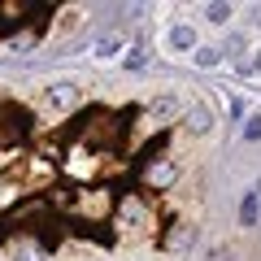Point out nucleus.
Listing matches in <instances>:
<instances>
[{"label":"nucleus","instance_id":"obj_6","mask_svg":"<svg viewBox=\"0 0 261 261\" xmlns=\"http://www.w3.org/2000/svg\"><path fill=\"white\" fill-rule=\"evenodd\" d=\"M187 122H192L196 130H209V126H214V118H209V109H192V118H187Z\"/></svg>","mask_w":261,"mask_h":261},{"label":"nucleus","instance_id":"obj_3","mask_svg":"<svg viewBox=\"0 0 261 261\" xmlns=\"http://www.w3.org/2000/svg\"><path fill=\"white\" fill-rule=\"evenodd\" d=\"M240 222L248 226V222H257V192L252 196H244V205H240Z\"/></svg>","mask_w":261,"mask_h":261},{"label":"nucleus","instance_id":"obj_2","mask_svg":"<svg viewBox=\"0 0 261 261\" xmlns=\"http://www.w3.org/2000/svg\"><path fill=\"white\" fill-rule=\"evenodd\" d=\"M170 44H174V48H192L196 44V31L192 27H174V31H170Z\"/></svg>","mask_w":261,"mask_h":261},{"label":"nucleus","instance_id":"obj_8","mask_svg":"<svg viewBox=\"0 0 261 261\" xmlns=\"http://www.w3.org/2000/svg\"><path fill=\"white\" fill-rule=\"evenodd\" d=\"M196 65H218V48H196Z\"/></svg>","mask_w":261,"mask_h":261},{"label":"nucleus","instance_id":"obj_5","mask_svg":"<svg viewBox=\"0 0 261 261\" xmlns=\"http://www.w3.org/2000/svg\"><path fill=\"white\" fill-rule=\"evenodd\" d=\"M122 65H126V70H144V48H140V44L126 48V61H122Z\"/></svg>","mask_w":261,"mask_h":261},{"label":"nucleus","instance_id":"obj_4","mask_svg":"<svg viewBox=\"0 0 261 261\" xmlns=\"http://www.w3.org/2000/svg\"><path fill=\"white\" fill-rule=\"evenodd\" d=\"M231 13H235L231 5H209V9H205V18H209V22H231Z\"/></svg>","mask_w":261,"mask_h":261},{"label":"nucleus","instance_id":"obj_1","mask_svg":"<svg viewBox=\"0 0 261 261\" xmlns=\"http://www.w3.org/2000/svg\"><path fill=\"white\" fill-rule=\"evenodd\" d=\"M48 105H53V109H74V105H79V92H74L70 83L48 87Z\"/></svg>","mask_w":261,"mask_h":261},{"label":"nucleus","instance_id":"obj_10","mask_svg":"<svg viewBox=\"0 0 261 261\" xmlns=\"http://www.w3.org/2000/svg\"><path fill=\"white\" fill-rule=\"evenodd\" d=\"M248 70H252V74H261V53L252 57V65H248Z\"/></svg>","mask_w":261,"mask_h":261},{"label":"nucleus","instance_id":"obj_9","mask_svg":"<svg viewBox=\"0 0 261 261\" xmlns=\"http://www.w3.org/2000/svg\"><path fill=\"white\" fill-rule=\"evenodd\" d=\"M244 140H261V118H248V126H244Z\"/></svg>","mask_w":261,"mask_h":261},{"label":"nucleus","instance_id":"obj_7","mask_svg":"<svg viewBox=\"0 0 261 261\" xmlns=\"http://www.w3.org/2000/svg\"><path fill=\"white\" fill-rule=\"evenodd\" d=\"M109 53H118V35H105V39H96V57H109Z\"/></svg>","mask_w":261,"mask_h":261}]
</instances>
